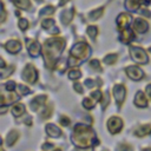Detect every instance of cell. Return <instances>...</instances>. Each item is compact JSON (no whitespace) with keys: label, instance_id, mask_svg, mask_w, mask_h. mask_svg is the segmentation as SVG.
I'll return each mask as SVG.
<instances>
[{"label":"cell","instance_id":"obj_1","mask_svg":"<svg viewBox=\"0 0 151 151\" xmlns=\"http://www.w3.org/2000/svg\"><path fill=\"white\" fill-rule=\"evenodd\" d=\"M72 140L77 146L83 147V149L98 144V140L96 139L94 131L90 126H87L85 124H81V123H79L74 126L73 134H72Z\"/></svg>","mask_w":151,"mask_h":151},{"label":"cell","instance_id":"obj_2","mask_svg":"<svg viewBox=\"0 0 151 151\" xmlns=\"http://www.w3.org/2000/svg\"><path fill=\"white\" fill-rule=\"evenodd\" d=\"M64 45H65V41L60 38H52L45 42L42 47V53H44V57H45V60L48 67L54 66V63L57 58L60 55L64 48Z\"/></svg>","mask_w":151,"mask_h":151},{"label":"cell","instance_id":"obj_3","mask_svg":"<svg viewBox=\"0 0 151 151\" xmlns=\"http://www.w3.org/2000/svg\"><path fill=\"white\" fill-rule=\"evenodd\" d=\"M71 54L77 58V59H80V60H84L86 58L90 57L91 54V48L90 46L84 42V41H80V42H77L72 48H71Z\"/></svg>","mask_w":151,"mask_h":151},{"label":"cell","instance_id":"obj_4","mask_svg":"<svg viewBox=\"0 0 151 151\" xmlns=\"http://www.w3.org/2000/svg\"><path fill=\"white\" fill-rule=\"evenodd\" d=\"M130 53H131L132 59H133L136 63H138V64H147V63H149L147 54H146V52H145L142 47L131 46V47H130Z\"/></svg>","mask_w":151,"mask_h":151},{"label":"cell","instance_id":"obj_5","mask_svg":"<svg viewBox=\"0 0 151 151\" xmlns=\"http://www.w3.org/2000/svg\"><path fill=\"white\" fill-rule=\"evenodd\" d=\"M22 79L29 84H33L38 79V71L33 65H27L22 71Z\"/></svg>","mask_w":151,"mask_h":151},{"label":"cell","instance_id":"obj_6","mask_svg":"<svg viewBox=\"0 0 151 151\" xmlns=\"http://www.w3.org/2000/svg\"><path fill=\"white\" fill-rule=\"evenodd\" d=\"M125 93H126V90L124 87V85H114L113 86V96H114V99L117 101V104L120 106L125 99Z\"/></svg>","mask_w":151,"mask_h":151},{"label":"cell","instance_id":"obj_7","mask_svg":"<svg viewBox=\"0 0 151 151\" xmlns=\"http://www.w3.org/2000/svg\"><path fill=\"white\" fill-rule=\"evenodd\" d=\"M123 127V120L118 117H112L109 119L107 122V129L110 130V132L112 133H117L122 130Z\"/></svg>","mask_w":151,"mask_h":151},{"label":"cell","instance_id":"obj_8","mask_svg":"<svg viewBox=\"0 0 151 151\" xmlns=\"http://www.w3.org/2000/svg\"><path fill=\"white\" fill-rule=\"evenodd\" d=\"M125 72L132 80H140L144 77V72L138 66H127Z\"/></svg>","mask_w":151,"mask_h":151},{"label":"cell","instance_id":"obj_9","mask_svg":"<svg viewBox=\"0 0 151 151\" xmlns=\"http://www.w3.org/2000/svg\"><path fill=\"white\" fill-rule=\"evenodd\" d=\"M41 26H42L45 29H47V32H48L50 34H58V33H59V28L55 26L54 20L51 19V18L44 19L42 22H41Z\"/></svg>","mask_w":151,"mask_h":151},{"label":"cell","instance_id":"obj_10","mask_svg":"<svg viewBox=\"0 0 151 151\" xmlns=\"http://www.w3.org/2000/svg\"><path fill=\"white\" fill-rule=\"evenodd\" d=\"M131 21H132L131 15L125 14V13L119 14V15H118V18H117V25H118L119 29H123V31H124V29H126V28L130 26Z\"/></svg>","mask_w":151,"mask_h":151},{"label":"cell","instance_id":"obj_11","mask_svg":"<svg viewBox=\"0 0 151 151\" xmlns=\"http://www.w3.org/2000/svg\"><path fill=\"white\" fill-rule=\"evenodd\" d=\"M40 44L35 40H27V51H28V54L31 57H38L39 53H40Z\"/></svg>","mask_w":151,"mask_h":151},{"label":"cell","instance_id":"obj_12","mask_svg":"<svg viewBox=\"0 0 151 151\" xmlns=\"http://www.w3.org/2000/svg\"><path fill=\"white\" fill-rule=\"evenodd\" d=\"M46 99H47V97H46L45 94H39V96L34 97V99L31 101V105H29L31 109H32L33 111H38V109H39L42 104H45Z\"/></svg>","mask_w":151,"mask_h":151},{"label":"cell","instance_id":"obj_13","mask_svg":"<svg viewBox=\"0 0 151 151\" xmlns=\"http://www.w3.org/2000/svg\"><path fill=\"white\" fill-rule=\"evenodd\" d=\"M133 27H134V29H136L137 32H139V33H144V32L147 31V28H149V24H147L146 20L138 18V19L134 20Z\"/></svg>","mask_w":151,"mask_h":151},{"label":"cell","instance_id":"obj_14","mask_svg":"<svg viewBox=\"0 0 151 151\" xmlns=\"http://www.w3.org/2000/svg\"><path fill=\"white\" fill-rule=\"evenodd\" d=\"M6 50L9 52V53H18L19 51H20V48H21V44H20V41H18V40H8L7 42H6Z\"/></svg>","mask_w":151,"mask_h":151},{"label":"cell","instance_id":"obj_15","mask_svg":"<svg viewBox=\"0 0 151 151\" xmlns=\"http://www.w3.org/2000/svg\"><path fill=\"white\" fill-rule=\"evenodd\" d=\"M134 104H136L138 107H146V106H147L146 97H145V94H144L142 91H138V92L136 93V97H134Z\"/></svg>","mask_w":151,"mask_h":151},{"label":"cell","instance_id":"obj_16","mask_svg":"<svg viewBox=\"0 0 151 151\" xmlns=\"http://www.w3.org/2000/svg\"><path fill=\"white\" fill-rule=\"evenodd\" d=\"M46 132H47V134H48L50 137H52V138L60 137V134H61L60 129H59L57 125H54V124H47V125H46Z\"/></svg>","mask_w":151,"mask_h":151},{"label":"cell","instance_id":"obj_17","mask_svg":"<svg viewBox=\"0 0 151 151\" xmlns=\"http://www.w3.org/2000/svg\"><path fill=\"white\" fill-rule=\"evenodd\" d=\"M73 15H74V9L73 8H68V9H65L63 13H61V22L64 25H67L71 22V20L73 19Z\"/></svg>","mask_w":151,"mask_h":151},{"label":"cell","instance_id":"obj_18","mask_svg":"<svg viewBox=\"0 0 151 151\" xmlns=\"http://www.w3.org/2000/svg\"><path fill=\"white\" fill-rule=\"evenodd\" d=\"M134 39V33L132 29L130 28H126L123 31V33L120 34V40L124 42V44H129L130 41H132Z\"/></svg>","mask_w":151,"mask_h":151},{"label":"cell","instance_id":"obj_19","mask_svg":"<svg viewBox=\"0 0 151 151\" xmlns=\"http://www.w3.org/2000/svg\"><path fill=\"white\" fill-rule=\"evenodd\" d=\"M125 8L127 11H131V12H134L139 8L140 6V0H125Z\"/></svg>","mask_w":151,"mask_h":151},{"label":"cell","instance_id":"obj_20","mask_svg":"<svg viewBox=\"0 0 151 151\" xmlns=\"http://www.w3.org/2000/svg\"><path fill=\"white\" fill-rule=\"evenodd\" d=\"M18 138H19V132L15 131V130H13V131H11V132L7 134V137H6V144H7L8 146H12V145L17 142Z\"/></svg>","mask_w":151,"mask_h":151},{"label":"cell","instance_id":"obj_21","mask_svg":"<svg viewBox=\"0 0 151 151\" xmlns=\"http://www.w3.org/2000/svg\"><path fill=\"white\" fill-rule=\"evenodd\" d=\"M25 105L24 104H15L13 107H12V113L14 117H19V116H22L25 113Z\"/></svg>","mask_w":151,"mask_h":151},{"label":"cell","instance_id":"obj_22","mask_svg":"<svg viewBox=\"0 0 151 151\" xmlns=\"http://www.w3.org/2000/svg\"><path fill=\"white\" fill-rule=\"evenodd\" d=\"M150 131H151V125L146 124V125H142L140 127H138V129L136 130V134H137L138 137H144V136H146Z\"/></svg>","mask_w":151,"mask_h":151},{"label":"cell","instance_id":"obj_23","mask_svg":"<svg viewBox=\"0 0 151 151\" xmlns=\"http://www.w3.org/2000/svg\"><path fill=\"white\" fill-rule=\"evenodd\" d=\"M103 12H104V8H103V7H99V8L94 9V11L90 12V14H88V19H90V20H98V19L101 17Z\"/></svg>","mask_w":151,"mask_h":151},{"label":"cell","instance_id":"obj_24","mask_svg":"<svg viewBox=\"0 0 151 151\" xmlns=\"http://www.w3.org/2000/svg\"><path fill=\"white\" fill-rule=\"evenodd\" d=\"M14 4H15L19 8H21V9H27V8H29V6H31L29 0H14Z\"/></svg>","mask_w":151,"mask_h":151},{"label":"cell","instance_id":"obj_25","mask_svg":"<svg viewBox=\"0 0 151 151\" xmlns=\"http://www.w3.org/2000/svg\"><path fill=\"white\" fill-rule=\"evenodd\" d=\"M54 13V7L53 6H46L44 7L41 11H40V17H44V15H51Z\"/></svg>","mask_w":151,"mask_h":151},{"label":"cell","instance_id":"obj_26","mask_svg":"<svg viewBox=\"0 0 151 151\" xmlns=\"http://www.w3.org/2000/svg\"><path fill=\"white\" fill-rule=\"evenodd\" d=\"M116 60H117V54H113V53L107 54V55L104 58V63H105L106 65H112Z\"/></svg>","mask_w":151,"mask_h":151},{"label":"cell","instance_id":"obj_27","mask_svg":"<svg viewBox=\"0 0 151 151\" xmlns=\"http://www.w3.org/2000/svg\"><path fill=\"white\" fill-rule=\"evenodd\" d=\"M81 77V72L78 68H73L68 72V78L70 79H79Z\"/></svg>","mask_w":151,"mask_h":151},{"label":"cell","instance_id":"obj_28","mask_svg":"<svg viewBox=\"0 0 151 151\" xmlns=\"http://www.w3.org/2000/svg\"><path fill=\"white\" fill-rule=\"evenodd\" d=\"M86 32H87V34H88L92 39H94V38L97 37V34H98V29H97L96 26H88Z\"/></svg>","mask_w":151,"mask_h":151},{"label":"cell","instance_id":"obj_29","mask_svg":"<svg viewBox=\"0 0 151 151\" xmlns=\"http://www.w3.org/2000/svg\"><path fill=\"white\" fill-rule=\"evenodd\" d=\"M83 105H84V107L85 109H87V110H91V109H93L94 107V101H92L91 99H88V98H85L84 100H83Z\"/></svg>","mask_w":151,"mask_h":151},{"label":"cell","instance_id":"obj_30","mask_svg":"<svg viewBox=\"0 0 151 151\" xmlns=\"http://www.w3.org/2000/svg\"><path fill=\"white\" fill-rule=\"evenodd\" d=\"M19 27H20L22 31L27 29V27H28V20H27V19H25V18L19 19Z\"/></svg>","mask_w":151,"mask_h":151},{"label":"cell","instance_id":"obj_31","mask_svg":"<svg viewBox=\"0 0 151 151\" xmlns=\"http://www.w3.org/2000/svg\"><path fill=\"white\" fill-rule=\"evenodd\" d=\"M13 70H14V67H13V66L7 67V68H6V67H5V68H2V70H1V77H2V78H6L7 76H9V74L13 72Z\"/></svg>","mask_w":151,"mask_h":151},{"label":"cell","instance_id":"obj_32","mask_svg":"<svg viewBox=\"0 0 151 151\" xmlns=\"http://www.w3.org/2000/svg\"><path fill=\"white\" fill-rule=\"evenodd\" d=\"M17 88H18V91H19V94H27V93L29 92V88H28L27 86H25V85H21V84H19V85L17 86Z\"/></svg>","mask_w":151,"mask_h":151},{"label":"cell","instance_id":"obj_33","mask_svg":"<svg viewBox=\"0 0 151 151\" xmlns=\"http://www.w3.org/2000/svg\"><path fill=\"white\" fill-rule=\"evenodd\" d=\"M51 112H52V106H48V107L46 106L41 112V118H48L51 116Z\"/></svg>","mask_w":151,"mask_h":151},{"label":"cell","instance_id":"obj_34","mask_svg":"<svg viewBox=\"0 0 151 151\" xmlns=\"http://www.w3.org/2000/svg\"><path fill=\"white\" fill-rule=\"evenodd\" d=\"M90 66H91L92 68L97 70V71H100V70H101V68H100V65H99V60H98V59H92V60L90 61Z\"/></svg>","mask_w":151,"mask_h":151},{"label":"cell","instance_id":"obj_35","mask_svg":"<svg viewBox=\"0 0 151 151\" xmlns=\"http://www.w3.org/2000/svg\"><path fill=\"white\" fill-rule=\"evenodd\" d=\"M91 96H92V98L94 99V101H98V100H100V99H101V97H103V94H101V92H100L99 90H96V91H93V92L91 93Z\"/></svg>","mask_w":151,"mask_h":151},{"label":"cell","instance_id":"obj_36","mask_svg":"<svg viewBox=\"0 0 151 151\" xmlns=\"http://www.w3.org/2000/svg\"><path fill=\"white\" fill-rule=\"evenodd\" d=\"M17 86L18 85H15V83L14 81H8V83H6V85H5V88L7 90V91H14L15 88H17Z\"/></svg>","mask_w":151,"mask_h":151},{"label":"cell","instance_id":"obj_37","mask_svg":"<svg viewBox=\"0 0 151 151\" xmlns=\"http://www.w3.org/2000/svg\"><path fill=\"white\" fill-rule=\"evenodd\" d=\"M59 123L63 125V126H68L70 125V119L67 118V117H65V116H63L61 118H60V120H59Z\"/></svg>","mask_w":151,"mask_h":151},{"label":"cell","instance_id":"obj_38","mask_svg":"<svg viewBox=\"0 0 151 151\" xmlns=\"http://www.w3.org/2000/svg\"><path fill=\"white\" fill-rule=\"evenodd\" d=\"M119 151H133V150H132V146H131V145L122 144V145L119 146Z\"/></svg>","mask_w":151,"mask_h":151},{"label":"cell","instance_id":"obj_39","mask_svg":"<svg viewBox=\"0 0 151 151\" xmlns=\"http://www.w3.org/2000/svg\"><path fill=\"white\" fill-rule=\"evenodd\" d=\"M78 64H79V60H78L77 58L71 57V58L68 59V66H76V65H78Z\"/></svg>","mask_w":151,"mask_h":151},{"label":"cell","instance_id":"obj_40","mask_svg":"<svg viewBox=\"0 0 151 151\" xmlns=\"http://www.w3.org/2000/svg\"><path fill=\"white\" fill-rule=\"evenodd\" d=\"M73 88L78 92V93H83V87H81V84H79V83H76L74 85H73Z\"/></svg>","mask_w":151,"mask_h":151},{"label":"cell","instance_id":"obj_41","mask_svg":"<svg viewBox=\"0 0 151 151\" xmlns=\"http://www.w3.org/2000/svg\"><path fill=\"white\" fill-rule=\"evenodd\" d=\"M85 85H86L87 87H92V86H94V85H96V83H94V80L87 79V80H85Z\"/></svg>","mask_w":151,"mask_h":151},{"label":"cell","instance_id":"obj_42","mask_svg":"<svg viewBox=\"0 0 151 151\" xmlns=\"http://www.w3.org/2000/svg\"><path fill=\"white\" fill-rule=\"evenodd\" d=\"M51 149H53V145H52V144H47V143H46V144L42 145V150H44V151H46V150H51Z\"/></svg>","mask_w":151,"mask_h":151},{"label":"cell","instance_id":"obj_43","mask_svg":"<svg viewBox=\"0 0 151 151\" xmlns=\"http://www.w3.org/2000/svg\"><path fill=\"white\" fill-rule=\"evenodd\" d=\"M145 91H146V94L149 96V98L151 99V84H149V85L146 86V90H145Z\"/></svg>","mask_w":151,"mask_h":151},{"label":"cell","instance_id":"obj_44","mask_svg":"<svg viewBox=\"0 0 151 151\" xmlns=\"http://www.w3.org/2000/svg\"><path fill=\"white\" fill-rule=\"evenodd\" d=\"M140 14H143V15H145V17H150V15H151V13H150L147 9H142V11H140Z\"/></svg>","mask_w":151,"mask_h":151},{"label":"cell","instance_id":"obj_45","mask_svg":"<svg viewBox=\"0 0 151 151\" xmlns=\"http://www.w3.org/2000/svg\"><path fill=\"white\" fill-rule=\"evenodd\" d=\"M2 17H1V21H5V18H6V11H5V7H4V5H2Z\"/></svg>","mask_w":151,"mask_h":151},{"label":"cell","instance_id":"obj_46","mask_svg":"<svg viewBox=\"0 0 151 151\" xmlns=\"http://www.w3.org/2000/svg\"><path fill=\"white\" fill-rule=\"evenodd\" d=\"M67 1H68V0H60V2H59V5H60V6H63V5H64V4H66Z\"/></svg>","mask_w":151,"mask_h":151},{"label":"cell","instance_id":"obj_47","mask_svg":"<svg viewBox=\"0 0 151 151\" xmlns=\"http://www.w3.org/2000/svg\"><path fill=\"white\" fill-rule=\"evenodd\" d=\"M143 1H144L145 4H150V2H151V0H143Z\"/></svg>","mask_w":151,"mask_h":151},{"label":"cell","instance_id":"obj_48","mask_svg":"<svg viewBox=\"0 0 151 151\" xmlns=\"http://www.w3.org/2000/svg\"><path fill=\"white\" fill-rule=\"evenodd\" d=\"M143 151H151V149H144Z\"/></svg>","mask_w":151,"mask_h":151},{"label":"cell","instance_id":"obj_49","mask_svg":"<svg viewBox=\"0 0 151 151\" xmlns=\"http://www.w3.org/2000/svg\"><path fill=\"white\" fill-rule=\"evenodd\" d=\"M37 2H42V0H35Z\"/></svg>","mask_w":151,"mask_h":151},{"label":"cell","instance_id":"obj_50","mask_svg":"<svg viewBox=\"0 0 151 151\" xmlns=\"http://www.w3.org/2000/svg\"><path fill=\"white\" fill-rule=\"evenodd\" d=\"M54 151H61V150H59V149H58V150H54Z\"/></svg>","mask_w":151,"mask_h":151},{"label":"cell","instance_id":"obj_51","mask_svg":"<svg viewBox=\"0 0 151 151\" xmlns=\"http://www.w3.org/2000/svg\"><path fill=\"white\" fill-rule=\"evenodd\" d=\"M149 51H150V52H151V47H149Z\"/></svg>","mask_w":151,"mask_h":151}]
</instances>
